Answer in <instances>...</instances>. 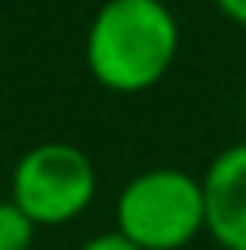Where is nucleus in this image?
I'll return each mask as SVG.
<instances>
[{"instance_id": "nucleus-6", "label": "nucleus", "mask_w": 246, "mask_h": 250, "mask_svg": "<svg viewBox=\"0 0 246 250\" xmlns=\"http://www.w3.org/2000/svg\"><path fill=\"white\" fill-rule=\"evenodd\" d=\"M76 250H141V247H138V243H131L123 232L105 229V232H95V236H87Z\"/></svg>"}, {"instance_id": "nucleus-3", "label": "nucleus", "mask_w": 246, "mask_h": 250, "mask_svg": "<svg viewBox=\"0 0 246 250\" xmlns=\"http://www.w3.org/2000/svg\"><path fill=\"white\" fill-rule=\"evenodd\" d=\"M98 196V167L73 142H37L11 167L7 200L19 203L37 229L76 221Z\"/></svg>"}, {"instance_id": "nucleus-5", "label": "nucleus", "mask_w": 246, "mask_h": 250, "mask_svg": "<svg viewBox=\"0 0 246 250\" xmlns=\"http://www.w3.org/2000/svg\"><path fill=\"white\" fill-rule=\"evenodd\" d=\"M37 232L40 229L25 218V210L19 203L0 196V250H33Z\"/></svg>"}, {"instance_id": "nucleus-1", "label": "nucleus", "mask_w": 246, "mask_h": 250, "mask_svg": "<svg viewBox=\"0 0 246 250\" xmlns=\"http://www.w3.org/2000/svg\"><path fill=\"white\" fill-rule=\"evenodd\" d=\"M181 25L163 0H105L83 37V62L98 87L145 94L177 62Z\"/></svg>"}, {"instance_id": "nucleus-4", "label": "nucleus", "mask_w": 246, "mask_h": 250, "mask_svg": "<svg viewBox=\"0 0 246 250\" xmlns=\"http://www.w3.org/2000/svg\"><path fill=\"white\" fill-rule=\"evenodd\" d=\"M207 236L221 250H246V142L221 149L199 174Z\"/></svg>"}, {"instance_id": "nucleus-7", "label": "nucleus", "mask_w": 246, "mask_h": 250, "mask_svg": "<svg viewBox=\"0 0 246 250\" xmlns=\"http://www.w3.org/2000/svg\"><path fill=\"white\" fill-rule=\"evenodd\" d=\"M214 7H217V11H221L232 25L246 29V0H214Z\"/></svg>"}, {"instance_id": "nucleus-2", "label": "nucleus", "mask_w": 246, "mask_h": 250, "mask_svg": "<svg viewBox=\"0 0 246 250\" xmlns=\"http://www.w3.org/2000/svg\"><path fill=\"white\" fill-rule=\"evenodd\" d=\"M116 232L141 250H185L207 232L203 185L181 167H149L116 192Z\"/></svg>"}]
</instances>
